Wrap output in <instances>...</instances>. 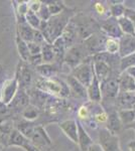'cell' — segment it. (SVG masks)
<instances>
[{
    "label": "cell",
    "mask_w": 135,
    "mask_h": 151,
    "mask_svg": "<svg viewBox=\"0 0 135 151\" xmlns=\"http://www.w3.org/2000/svg\"><path fill=\"white\" fill-rule=\"evenodd\" d=\"M76 33H77V29H76L75 25L72 23H69L66 29L64 30L62 36H61L68 50L73 47L74 40L76 38Z\"/></svg>",
    "instance_id": "obj_23"
},
{
    "label": "cell",
    "mask_w": 135,
    "mask_h": 151,
    "mask_svg": "<svg viewBox=\"0 0 135 151\" xmlns=\"http://www.w3.org/2000/svg\"><path fill=\"white\" fill-rule=\"evenodd\" d=\"M87 93L88 99L90 100L91 103H99L102 101L101 84L96 76H94V79H93L91 85L87 88Z\"/></svg>",
    "instance_id": "obj_16"
},
{
    "label": "cell",
    "mask_w": 135,
    "mask_h": 151,
    "mask_svg": "<svg viewBox=\"0 0 135 151\" xmlns=\"http://www.w3.org/2000/svg\"><path fill=\"white\" fill-rule=\"evenodd\" d=\"M88 151H104V150H103V148L101 147L100 144H93L89 149H88Z\"/></svg>",
    "instance_id": "obj_44"
},
{
    "label": "cell",
    "mask_w": 135,
    "mask_h": 151,
    "mask_svg": "<svg viewBox=\"0 0 135 151\" xmlns=\"http://www.w3.org/2000/svg\"><path fill=\"white\" fill-rule=\"evenodd\" d=\"M28 140L40 151H51V145H53L50 136L41 125H35Z\"/></svg>",
    "instance_id": "obj_3"
},
{
    "label": "cell",
    "mask_w": 135,
    "mask_h": 151,
    "mask_svg": "<svg viewBox=\"0 0 135 151\" xmlns=\"http://www.w3.org/2000/svg\"><path fill=\"white\" fill-rule=\"evenodd\" d=\"M19 146H20L21 148H23L25 151H40V149H38L35 146H33L32 144H31L30 141H29L26 137L23 138L22 141L19 143ZM19 146H18V147H19Z\"/></svg>",
    "instance_id": "obj_36"
},
{
    "label": "cell",
    "mask_w": 135,
    "mask_h": 151,
    "mask_svg": "<svg viewBox=\"0 0 135 151\" xmlns=\"http://www.w3.org/2000/svg\"><path fill=\"white\" fill-rule=\"evenodd\" d=\"M19 90L18 82L16 78L14 77L13 79H9L3 82L1 88V101L6 105H10L11 102L13 101L14 97L16 96L17 92Z\"/></svg>",
    "instance_id": "obj_8"
},
{
    "label": "cell",
    "mask_w": 135,
    "mask_h": 151,
    "mask_svg": "<svg viewBox=\"0 0 135 151\" xmlns=\"http://www.w3.org/2000/svg\"><path fill=\"white\" fill-rule=\"evenodd\" d=\"M102 30L109 36V38H114V40H121L124 36V33L122 32L120 28L117 18L110 17L108 18L104 23L102 24Z\"/></svg>",
    "instance_id": "obj_10"
},
{
    "label": "cell",
    "mask_w": 135,
    "mask_h": 151,
    "mask_svg": "<svg viewBox=\"0 0 135 151\" xmlns=\"http://www.w3.org/2000/svg\"><path fill=\"white\" fill-rule=\"evenodd\" d=\"M78 116L82 120H88L90 116V110L87 106H82L78 111Z\"/></svg>",
    "instance_id": "obj_39"
},
{
    "label": "cell",
    "mask_w": 135,
    "mask_h": 151,
    "mask_svg": "<svg viewBox=\"0 0 135 151\" xmlns=\"http://www.w3.org/2000/svg\"><path fill=\"white\" fill-rule=\"evenodd\" d=\"M25 21H26V23L29 24V25H30L33 29H36V30L40 29V26L41 24V20L35 12L28 10L27 14L25 15Z\"/></svg>",
    "instance_id": "obj_28"
},
{
    "label": "cell",
    "mask_w": 135,
    "mask_h": 151,
    "mask_svg": "<svg viewBox=\"0 0 135 151\" xmlns=\"http://www.w3.org/2000/svg\"><path fill=\"white\" fill-rule=\"evenodd\" d=\"M85 58V50H83V47H79V45L78 47H74L73 45L72 47L68 50L64 60L69 67H71L74 70L82 63H84Z\"/></svg>",
    "instance_id": "obj_9"
},
{
    "label": "cell",
    "mask_w": 135,
    "mask_h": 151,
    "mask_svg": "<svg viewBox=\"0 0 135 151\" xmlns=\"http://www.w3.org/2000/svg\"><path fill=\"white\" fill-rule=\"evenodd\" d=\"M30 105V97L27 92L23 89H19L17 92L16 96L14 97L13 101L11 102V104L9 106H12V108L14 110L22 112L26 107H28Z\"/></svg>",
    "instance_id": "obj_12"
},
{
    "label": "cell",
    "mask_w": 135,
    "mask_h": 151,
    "mask_svg": "<svg viewBox=\"0 0 135 151\" xmlns=\"http://www.w3.org/2000/svg\"><path fill=\"white\" fill-rule=\"evenodd\" d=\"M36 89L45 94L58 96L62 98H66L71 94L70 88H69L67 83H65L62 80L56 79V78H53V79L40 78L36 82Z\"/></svg>",
    "instance_id": "obj_2"
},
{
    "label": "cell",
    "mask_w": 135,
    "mask_h": 151,
    "mask_svg": "<svg viewBox=\"0 0 135 151\" xmlns=\"http://www.w3.org/2000/svg\"><path fill=\"white\" fill-rule=\"evenodd\" d=\"M3 151H4V150H3Z\"/></svg>",
    "instance_id": "obj_52"
},
{
    "label": "cell",
    "mask_w": 135,
    "mask_h": 151,
    "mask_svg": "<svg viewBox=\"0 0 135 151\" xmlns=\"http://www.w3.org/2000/svg\"><path fill=\"white\" fill-rule=\"evenodd\" d=\"M15 78L18 82L19 89L26 90L31 85L32 82V73H31L30 69L28 68L27 63L20 60L18 65H17Z\"/></svg>",
    "instance_id": "obj_7"
},
{
    "label": "cell",
    "mask_w": 135,
    "mask_h": 151,
    "mask_svg": "<svg viewBox=\"0 0 135 151\" xmlns=\"http://www.w3.org/2000/svg\"><path fill=\"white\" fill-rule=\"evenodd\" d=\"M72 16L73 11L65 8L62 13L51 16L48 21H41L38 30L43 33L46 42L53 45L58 37L62 36L64 30L70 23Z\"/></svg>",
    "instance_id": "obj_1"
},
{
    "label": "cell",
    "mask_w": 135,
    "mask_h": 151,
    "mask_svg": "<svg viewBox=\"0 0 135 151\" xmlns=\"http://www.w3.org/2000/svg\"><path fill=\"white\" fill-rule=\"evenodd\" d=\"M120 120L124 126L131 128L135 123V111L133 109H127V110H119L118 111Z\"/></svg>",
    "instance_id": "obj_25"
},
{
    "label": "cell",
    "mask_w": 135,
    "mask_h": 151,
    "mask_svg": "<svg viewBox=\"0 0 135 151\" xmlns=\"http://www.w3.org/2000/svg\"><path fill=\"white\" fill-rule=\"evenodd\" d=\"M72 76L76 78L83 86L88 88L92 83L94 79V68H93V62H84L81 65H78L77 68L73 70Z\"/></svg>",
    "instance_id": "obj_4"
},
{
    "label": "cell",
    "mask_w": 135,
    "mask_h": 151,
    "mask_svg": "<svg viewBox=\"0 0 135 151\" xmlns=\"http://www.w3.org/2000/svg\"><path fill=\"white\" fill-rule=\"evenodd\" d=\"M43 5V2L41 1H36V0H33V1H30L28 2V7H29V10L35 12V13H38V11H40V7Z\"/></svg>",
    "instance_id": "obj_40"
},
{
    "label": "cell",
    "mask_w": 135,
    "mask_h": 151,
    "mask_svg": "<svg viewBox=\"0 0 135 151\" xmlns=\"http://www.w3.org/2000/svg\"><path fill=\"white\" fill-rule=\"evenodd\" d=\"M125 72H126L128 75L131 76V77L135 80V65H134V67L129 68V69H127L126 70H125Z\"/></svg>",
    "instance_id": "obj_45"
},
{
    "label": "cell",
    "mask_w": 135,
    "mask_h": 151,
    "mask_svg": "<svg viewBox=\"0 0 135 151\" xmlns=\"http://www.w3.org/2000/svg\"><path fill=\"white\" fill-rule=\"evenodd\" d=\"M120 57L125 58L135 52V35H124L123 37L119 40Z\"/></svg>",
    "instance_id": "obj_13"
},
{
    "label": "cell",
    "mask_w": 135,
    "mask_h": 151,
    "mask_svg": "<svg viewBox=\"0 0 135 151\" xmlns=\"http://www.w3.org/2000/svg\"><path fill=\"white\" fill-rule=\"evenodd\" d=\"M36 72L38 73L43 79H53L58 74V68L55 64H43L35 68Z\"/></svg>",
    "instance_id": "obj_22"
},
{
    "label": "cell",
    "mask_w": 135,
    "mask_h": 151,
    "mask_svg": "<svg viewBox=\"0 0 135 151\" xmlns=\"http://www.w3.org/2000/svg\"><path fill=\"white\" fill-rule=\"evenodd\" d=\"M60 128L62 129L66 136L70 139L72 142L78 144V122L73 119L65 120L60 123Z\"/></svg>",
    "instance_id": "obj_11"
},
{
    "label": "cell",
    "mask_w": 135,
    "mask_h": 151,
    "mask_svg": "<svg viewBox=\"0 0 135 151\" xmlns=\"http://www.w3.org/2000/svg\"><path fill=\"white\" fill-rule=\"evenodd\" d=\"M16 47H17L18 55H19V57H20L21 60H23V62H25V63H28L29 58H30L28 43L25 42L24 40H22L18 35H17L16 36Z\"/></svg>",
    "instance_id": "obj_24"
},
{
    "label": "cell",
    "mask_w": 135,
    "mask_h": 151,
    "mask_svg": "<svg viewBox=\"0 0 135 151\" xmlns=\"http://www.w3.org/2000/svg\"><path fill=\"white\" fill-rule=\"evenodd\" d=\"M131 128H132V129H133V130L135 131V126H132V127H131Z\"/></svg>",
    "instance_id": "obj_49"
},
{
    "label": "cell",
    "mask_w": 135,
    "mask_h": 151,
    "mask_svg": "<svg viewBox=\"0 0 135 151\" xmlns=\"http://www.w3.org/2000/svg\"><path fill=\"white\" fill-rule=\"evenodd\" d=\"M107 129L110 131L112 134L114 135H117V133L121 130L122 124L121 120H120V117H119V114H118V111L117 112H112L108 115V121H107Z\"/></svg>",
    "instance_id": "obj_21"
},
{
    "label": "cell",
    "mask_w": 135,
    "mask_h": 151,
    "mask_svg": "<svg viewBox=\"0 0 135 151\" xmlns=\"http://www.w3.org/2000/svg\"><path fill=\"white\" fill-rule=\"evenodd\" d=\"M95 9H96V11H97L99 14H104L105 11H106V8H105L104 4L100 3V2H97V3H95Z\"/></svg>",
    "instance_id": "obj_43"
},
{
    "label": "cell",
    "mask_w": 135,
    "mask_h": 151,
    "mask_svg": "<svg viewBox=\"0 0 135 151\" xmlns=\"http://www.w3.org/2000/svg\"><path fill=\"white\" fill-rule=\"evenodd\" d=\"M120 92L135 93V80L126 72H122L118 78Z\"/></svg>",
    "instance_id": "obj_19"
},
{
    "label": "cell",
    "mask_w": 135,
    "mask_h": 151,
    "mask_svg": "<svg viewBox=\"0 0 135 151\" xmlns=\"http://www.w3.org/2000/svg\"><path fill=\"white\" fill-rule=\"evenodd\" d=\"M0 70H1V67H0Z\"/></svg>",
    "instance_id": "obj_50"
},
{
    "label": "cell",
    "mask_w": 135,
    "mask_h": 151,
    "mask_svg": "<svg viewBox=\"0 0 135 151\" xmlns=\"http://www.w3.org/2000/svg\"><path fill=\"white\" fill-rule=\"evenodd\" d=\"M67 84L70 88L71 93H73L76 97H78V98H88L87 88L83 86L74 76H68Z\"/></svg>",
    "instance_id": "obj_14"
},
{
    "label": "cell",
    "mask_w": 135,
    "mask_h": 151,
    "mask_svg": "<svg viewBox=\"0 0 135 151\" xmlns=\"http://www.w3.org/2000/svg\"><path fill=\"white\" fill-rule=\"evenodd\" d=\"M41 55H43V64H51L53 60H56V53L53 50V45L45 41L41 45Z\"/></svg>",
    "instance_id": "obj_26"
},
{
    "label": "cell",
    "mask_w": 135,
    "mask_h": 151,
    "mask_svg": "<svg viewBox=\"0 0 135 151\" xmlns=\"http://www.w3.org/2000/svg\"><path fill=\"white\" fill-rule=\"evenodd\" d=\"M94 120L97 123H107L108 121V114L102 108H100L97 112L94 113Z\"/></svg>",
    "instance_id": "obj_35"
},
{
    "label": "cell",
    "mask_w": 135,
    "mask_h": 151,
    "mask_svg": "<svg viewBox=\"0 0 135 151\" xmlns=\"http://www.w3.org/2000/svg\"><path fill=\"white\" fill-rule=\"evenodd\" d=\"M28 48H29L30 55H40L41 53V45H38V43H35V42H29Z\"/></svg>",
    "instance_id": "obj_37"
},
{
    "label": "cell",
    "mask_w": 135,
    "mask_h": 151,
    "mask_svg": "<svg viewBox=\"0 0 135 151\" xmlns=\"http://www.w3.org/2000/svg\"><path fill=\"white\" fill-rule=\"evenodd\" d=\"M3 150H4V146L0 143V151H3Z\"/></svg>",
    "instance_id": "obj_47"
},
{
    "label": "cell",
    "mask_w": 135,
    "mask_h": 151,
    "mask_svg": "<svg viewBox=\"0 0 135 151\" xmlns=\"http://www.w3.org/2000/svg\"><path fill=\"white\" fill-rule=\"evenodd\" d=\"M117 21H118L120 28H121L122 32H123L124 35H135V26L128 17H126V16L124 15V16H122V17L117 19Z\"/></svg>",
    "instance_id": "obj_27"
},
{
    "label": "cell",
    "mask_w": 135,
    "mask_h": 151,
    "mask_svg": "<svg viewBox=\"0 0 135 151\" xmlns=\"http://www.w3.org/2000/svg\"><path fill=\"white\" fill-rule=\"evenodd\" d=\"M124 15L126 16V17H128L130 20L132 21V23H133L134 26H135V10L126 8V9H125V14H124Z\"/></svg>",
    "instance_id": "obj_41"
},
{
    "label": "cell",
    "mask_w": 135,
    "mask_h": 151,
    "mask_svg": "<svg viewBox=\"0 0 135 151\" xmlns=\"http://www.w3.org/2000/svg\"><path fill=\"white\" fill-rule=\"evenodd\" d=\"M129 151H135V141H131L128 144Z\"/></svg>",
    "instance_id": "obj_46"
},
{
    "label": "cell",
    "mask_w": 135,
    "mask_h": 151,
    "mask_svg": "<svg viewBox=\"0 0 135 151\" xmlns=\"http://www.w3.org/2000/svg\"><path fill=\"white\" fill-rule=\"evenodd\" d=\"M101 84L102 99L104 100H115L120 93V87L118 79L114 78H108L105 81L100 83Z\"/></svg>",
    "instance_id": "obj_6"
},
{
    "label": "cell",
    "mask_w": 135,
    "mask_h": 151,
    "mask_svg": "<svg viewBox=\"0 0 135 151\" xmlns=\"http://www.w3.org/2000/svg\"><path fill=\"white\" fill-rule=\"evenodd\" d=\"M125 7L122 4H119L118 2H115V4H111L110 5V10L112 13V17L115 18H120L122 16H124L125 14Z\"/></svg>",
    "instance_id": "obj_32"
},
{
    "label": "cell",
    "mask_w": 135,
    "mask_h": 151,
    "mask_svg": "<svg viewBox=\"0 0 135 151\" xmlns=\"http://www.w3.org/2000/svg\"><path fill=\"white\" fill-rule=\"evenodd\" d=\"M8 105H6L5 103L0 100V116H4L8 113Z\"/></svg>",
    "instance_id": "obj_42"
},
{
    "label": "cell",
    "mask_w": 135,
    "mask_h": 151,
    "mask_svg": "<svg viewBox=\"0 0 135 151\" xmlns=\"http://www.w3.org/2000/svg\"><path fill=\"white\" fill-rule=\"evenodd\" d=\"M93 68H94L95 76L100 83L109 78L111 67L108 63L103 60H93Z\"/></svg>",
    "instance_id": "obj_15"
},
{
    "label": "cell",
    "mask_w": 135,
    "mask_h": 151,
    "mask_svg": "<svg viewBox=\"0 0 135 151\" xmlns=\"http://www.w3.org/2000/svg\"><path fill=\"white\" fill-rule=\"evenodd\" d=\"M36 14L38 15V17L40 18L41 21H48V19L51 17V14L50 10H48V4H45H45L43 3V5H41L40 11H38Z\"/></svg>",
    "instance_id": "obj_34"
},
{
    "label": "cell",
    "mask_w": 135,
    "mask_h": 151,
    "mask_svg": "<svg viewBox=\"0 0 135 151\" xmlns=\"http://www.w3.org/2000/svg\"><path fill=\"white\" fill-rule=\"evenodd\" d=\"M21 115H22V117L24 118V120L31 122V121L35 120L38 117V110L35 106L29 105L28 107H26V108L21 112Z\"/></svg>",
    "instance_id": "obj_29"
},
{
    "label": "cell",
    "mask_w": 135,
    "mask_h": 151,
    "mask_svg": "<svg viewBox=\"0 0 135 151\" xmlns=\"http://www.w3.org/2000/svg\"><path fill=\"white\" fill-rule=\"evenodd\" d=\"M78 122V144L80 146L81 151H88V149L92 146L93 143L92 139L89 136V134L86 131V129L83 127L80 121Z\"/></svg>",
    "instance_id": "obj_18"
},
{
    "label": "cell",
    "mask_w": 135,
    "mask_h": 151,
    "mask_svg": "<svg viewBox=\"0 0 135 151\" xmlns=\"http://www.w3.org/2000/svg\"><path fill=\"white\" fill-rule=\"evenodd\" d=\"M36 29H33L29 24L26 22L23 23H18L17 26V35L24 40L25 42H33V37H34V32Z\"/></svg>",
    "instance_id": "obj_20"
},
{
    "label": "cell",
    "mask_w": 135,
    "mask_h": 151,
    "mask_svg": "<svg viewBox=\"0 0 135 151\" xmlns=\"http://www.w3.org/2000/svg\"><path fill=\"white\" fill-rule=\"evenodd\" d=\"M28 63L31 65H33L35 68L38 67V65H43V55H41V53L40 55H30Z\"/></svg>",
    "instance_id": "obj_38"
},
{
    "label": "cell",
    "mask_w": 135,
    "mask_h": 151,
    "mask_svg": "<svg viewBox=\"0 0 135 151\" xmlns=\"http://www.w3.org/2000/svg\"><path fill=\"white\" fill-rule=\"evenodd\" d=\"M1 85H0V99H1Z\"/></svg>",
    "instance_id": "obj_48"
},
{
    "label": "cell",
    "mask_w": 135,
    "mask_h": 151,
    "mask_svg": "<svg viewBox=\"0 0 135 151\" xmlns=\"http://www.w3.org/2000/svg\"><path fill=\"white\" fill-rule=\"evenodd\" d=\"M116 105L120 110L133 109V107L135 106V94L120 92L116 99Z\"/></svg>",
    "instance_id": "obj_17"
},
{
    "label": "cell",
    "mask_w": 135,
    "mask_h": 151,
    "mask_svg": "<svg viewBox=\"0 0 135 151\" xmlns=\"http://www.w3.org/2000/svg\"><path fill=\"white\" fill-rule=\"evenodd\" d=\"M99 142L104 151H122L120 147L119 137L112 134L107 128H103L100 130Z\"/></svg>",
    "instance_id": "obj_5"
},
{
    "label": "cell",
    "mask_w": 135,
    "mask_h": 151,
    "mask_svg": "<svg viewBox=\"0 0 135 151\" xmlns=\"http://www.w3.org/2000/svg\"><path fill=\"white\" fill-rule=\"evenodd\" d=\"M120 50V42L118 40H114V38H107L105 40V50L106 52L110 55H114V53L119 52Z\"/></svg>",
    "instance_id": "obj_30"
},
{
    "label": "cell",
    "mask_w": 135,
    "mask_h": 151,
    "mask_svg": "<svg viewBox=\"0 0 135 151\" xmlns=\"http://www.w3.org/2000/svg\"><path fill=\"white\" fill-rule=\"evenodd\" d=\"M134 94H135V93H134Z\"/></svg>",
    "instance_id": "obj_51"
},
{
    "label": "cell",
    "mask_w": 135,
    "mask_h": 151,
    "mask_svg": "<svg viewBox=\"0 0 135 151\" xmlns=\"http://www.w3.org/2000/svg\"><path fill=\"white\" fill-rule=\"evenodd\" d=\"M135 65V52L125 58H122L120 60V69L122 72H125L127 69Z\"/></svg>",
    "instance_id": "obj_31"
},
{
    "label": "cell",
    "mask_w": 135,
    "mask_h": 151,
    "mask_svg": "<svg viewBox=\"0 0 135 151\" xmlns=\"http://www.w3.org/2000/svg\"><path fill=\"white\" fill-rule=\"evenodd\" d=\"M48 10H50L51 16H55V15H58V14L62 13L65 9V6L62 2H56V1H53V2H50L48 4Z\"/></svg>",
    "instance_id": "obj_33"
}]
</instances>
